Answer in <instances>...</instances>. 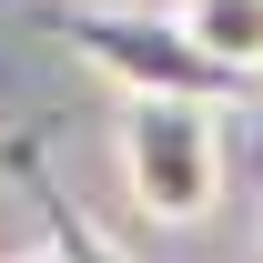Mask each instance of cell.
Returning a JSON list of instances; mask_svg holds the SVG:
<instances>
[{"mask_svg": "<svg viewBox=\"0 0 263 263\" xmlns=\"http://www.w3.org/2000/svg\"><path fill=\"white\" fill-rule=\"evenodd\" d=\"M233 101H182V91H142L122 101V132H111V162H122V193L152 233H193L213 223V202L233 182V142H223Z\"/></svg>", "mask_w": 263, "mask_h": 263, "instance_id": "6da1fadb", "label": "cell"}, {"mask_svg": "<svg viewBox=\"0 0 263 263\" xmlns=\"http://www.w3.org/2000/svg\"><path fill=\"white\" fill-rule=\"evenodd\" d=\"M61 41L101 71V81H122V101H142V91L243 101V91H253V81H233V71L213 61L172 10H91V0H71V10H61Z\"/></svg>", "mask_w": 263, "mask_h": 263, "instance_id": "7a4b0ae2", "label": "cell"}, {"mask_svg": "<svg viewBox=\"0 0 263 263\" xmlns=\"http://www.w3.org/2000/svg\"><path fill=\"white\" fill-rule=\"evenodd\" d=\"M172 21H182L233 81H263V0H172Z\"/></svg>", "mask_w": 263, "mask_h": 263, "instance_id": "3957f363", "label": "cell"}, {"mask_svg": "<svg viewBox=\"0 0 263 263\" xmlns=\"http://www.w3.org/2000/svg\"><path fill=\"white\" fill-rule=\"evenodd\" d=\"M10 263H61V243H31V253H10Z\"/></svg>", "mask_w": 263, "mask_h": 263, "instance_id": "277c9868", "label": "cell"}]
</instances>
